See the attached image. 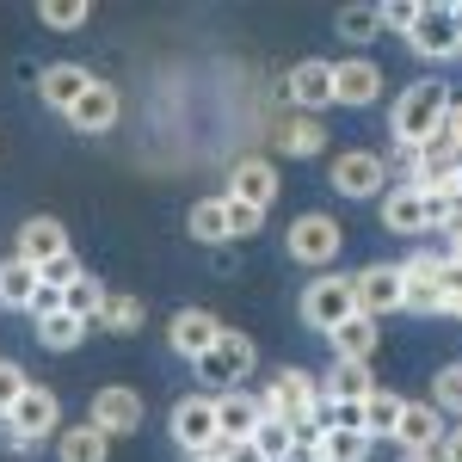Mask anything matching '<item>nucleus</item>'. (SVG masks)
<instances>
[{
  "instance_id": "obj_1",
  "label": "nucleus",
  "mask_w": 462,
  "mask_h": 462,
  "mask_svg": "<svg viewBox=\"0 0 462 462\" xmlns=\"http://www.w3.org/2000/svg\"><path fill=\"white\" fill-rule=\"evenodd\" d=\"M253 394H259V420H278V426L302 431L320 407V376L315 370H278L265 389H253Z\"/></svg>"
},
{
  "instance_id": "obj_2",
  "label": "nucleus",
  "mask_w": 462,
  "mask_h": 462,
  "mask_svg": "<svg viewBox=\"0 0 462 462\" xmlns=\"http://www.w3.org/2000/svg\"><path fill=\"white\" fill-rule=\"evenodd\" d=\"M450 117V87L444 80H413L401 99H394V117H389V130H394V143H407V148H420Z\"/></svg>"
},
{
  "instance_id": "obj_3",
  "label": "nucleus",
  "mask_w": 462,
  "mask_h": 462,
  "mask_svg": "<svg viewBox=\"0 0 462 462\" xmlns=\"http://www.w3.org/2000/svg\"><path fill=\"white\" fill-rule=\"evenodd\" d=\"M253 364H259V346H253L241 327H222V333H216V346L198 357V376H204V383H216V389L228 394V389H247Z\"/></svg>"
},
{
  "instance_id": "obj_4",
  "label": "nucleus",
  "mask_w": 462,
  "mask_h": 462,
  "mask_svg": "<svg viewBox=\"0 0 462 462\" xmlns=\"http://www.w3.org/2000/svg\"><path fill=\"white\" fill-rule=\"evenodd\" d=\"M327 185L339 191V198H383L389 191V161L383 154H370V148H346V154H333V167H327Z\"/></svg>"
},
{
  "instance_id": "obj_5",
  "label": "nucleus",
  "mask_w": 462,
  "mask_h": 462,
  "mask_svg": "<svg viewBox=\"0 0 462 462\" xmlns=\"http://www.w3.org/2000/svg\"><path fill=\"white\" fill-rule=\"evenodd\" d=\"M284 247H290L296 265H333L339 247H346V228H339L327 210H309V216H296V222H290Z\"/></svg>"
},
{
  "instance_id": "obj_6",
  "label": "nucleus",
  "mask_w": 462,
  "mask_h": 462,
  "mask_svg": "<svg viewBox=\"0 0 462 462\" xmlns=\"http://www.w3.org/2000/svg\"><path fill=\"white\" fill-rule=\"evenodd\" d=\"M357 315V296H352V278H333V272H320L315 284L302 290V320L315 327V333H333L339 320Z\"/></svg>"
},
{
  "instance_id": "obj_7",
  "label": "nucleus",
  "mask_w": 462,
  "mask_h": 462,
  "mask_svg": "<svg viewBox=\"0 0 462 462\" xmlns=\"http://www.w3.org/2000/svg\"><path fill=\"white\" fill-rule=\"evenodd\" d=\"M143 420H148V401L136 389H124V383L99 389L93 407H87V426H99L106 438H130V431H143Z\"/></svg>"
},
{
  "instance_id": "obj_8",
  "label": "nucleus",
  "mask_w": 462,
  "mask_h": 462,
  "mask_svg": "<svg viewBox=\"0 0 462 462\" xmlns=\"http://www.w3.org/2000/svg\"><path fill=\"white\" fill-rule=\"evenodd\" d=\"M407 43H413V56H426V62L462 56V37H457V25H450V6L420 0V13H413V25H407Z\"/></svg>"
},
{
  "instance_id": "obj_9",
  "label": "nucleus",
  "mask_w": 462,
  "mask_h": 462,
  "mask_svg": "<svg viewBox=\"0 0 462 462\" xmlns=\"http://www.w3.org/2000/svg\"><path fill=\"white\" fill-rule=\"evenodd\" d=\"M0 426L19 431V438H37V444H43L50 431H62V394L43 389V383H32V389L19 394V407H13V413H6Z\"/></svg>"
},
{
  "instance_id": "obj_10",
  "label": "nucleus",
  "mask_w": 462,
  "mask_h": 462,
  "mask_svg": "<svg viewBox=\"0 0 462 462\" xmlns=\"http://www.w3.org/2000/svg\"><path fill=\"white\" fill-rule=\"evenodd\" d=\"M167 426H173V444L185 450V457L210 450L216 438H222V431H216V394H185V401L173 407V420H167Z\"/></svg>"
},
{
  "instance_id": "obj_11",
  "label": "nucleus",
  "mask_w": 462,
  "mask_h": 462,
  "mask_svg": "<svg viewBox=\"0 0 462 462\" xmlns=\"http://www.w3.org/2000/svg\"><path fill=\"white\" fill-rule=\"evenodd\" d=\"M438 259H444V253H413V259L401 265V309H407V315H444Z\"/></svg>"
},
{
  "instance_id": "obj_12",
  "label": "nucleus",
  "mask_w": 462,
  "mask_h": 462,
  "mask_svg": "<svg viewBox=\"0 0 462 462\" xmlns=\"http://www.w3.org/2000/svg\"><path fill=\"white\" fill-rule=\"evenodd\" d=\"M352 296H357V315L383 320L401 309V265H364L352 278Z\"/></svg>"
},
{
  "instance_id": "obj_13",
  "label": "nucleus",
  "mask_w": 462,
  "mask_h": 462,
  "mask_svg": "<svg viewBox=\"0 0 462 462\" xmlns=\"http://www.w3.org/2000/svg\"><path fill=\"white\" fill-rule=\"evenodd\" d=\"M383 99V69L370 56L333 62V106H376Z\"/></svg>"
},
{
  "instance_id": "obj_14",
  "label": "nucleus",
  "mask_w": 462,
  "mask_h": 462,
  "mask_svg": "<svg viewBox=\"0 0 462 462\" xmlns=\"http://www.w3.org/2000/svg\"><path fill=\"white\" fill-rule=\"evenodd\" d=\"M290 106L302 111V117H320V111L333 106V62H320V56L296 62L290 69Z\"/></svg>"
},
{
  "instance_id": "obj_15",
  "label": "nucleus",
  "mask_w": 462,
  "mask_h": 462,
  "mask_svg": "<svg viewBox=\"0 0 462 462\" xmlns=\"http://www.w3.org/2000/svg\"><path fill=\"white\" fill-rule=\"evenodd\" d=\"M216 333H222V320H216L210 309H179L173 327H167V346H173L179 357H191V364H198V357L216 346Z\"/></svg>"
},
{
  "instance_id": "obj_16",
  "label": "nucleus",
  "mask_w": 462,
  "mask_h": 462,
  "mask_svg": "<svg viewBox=\"0 0 462 462\" xmlns=\"http://www.w3.org/2000/svg\"><path fill=\"white\" fill-rule=\"evenodd\" d=\"M117 111H124V99H117V87H106V80H93L80 99H74L69 124L80 130V136H106L111 124H117Z\"/></svg>"
},
{
  "instance_id": "obj_17",
  "label": "nucleus",
  "mask_w": 462,
  "mask_h": 462,
  "mask_svg": "<svg viewBox=\"0 0 462 462\" xmlns=\"http://www.w3.org/2000/svg\"><path fill=\"white\" fill-rule=\"evenodd\" d=\"M438 438H444V413L431 401H407L394 420V444L401 450H438Z\"/></svg>"
},
{
  "instance_id": "obj_18",
  "label": "nucleus",
  "mask_w": 462,
  "mask_h": 462,
  "mask_svg": "<svg viewBox=\"0 0 462 462\" xmlns=\"http://www.w3.org/2000/svg\"><path fill=\"white\" fill-rule=\"evenodd\" d=\"M216 431H222L228 444H247L253 431H259V394H253V389L216 394Z\"/></svg>"
},
{
  "instance_id": "obj_19",
  "label": "nucleus",
  "mask_w": 462,
  "mask_h": 462,
  "mask_svg": "<svg viewBox=\"0 0 462 462\" xmlns=\"http://www.w3.org/2000/svg\"><path fill=\"white\" fill-rule=\"evenodd\" d=\"M228 198H241V204H253V210H265L272 198H278V167L272 161H241L235 173H228Z\"/></svg>"
},
{
  "instance_id": "obj_20",
  "label": "nucleus",
  "mask_w": 462,
  "mask_h": 462,
  "mask_svg": "<svg viewBox=\"0 0 462 462\" xmlns=\"http://www.w3.org/2000/svg\"><path fill=\"white\" fill-rule=\"evenodd\" d=\"M87 87H93V74L80 69V62H56V69H43V80H37L43 106H50V111H62V117L74 111V99H80Z\"/></svg>"
},
{
  "instance_id": "obj_21",
  "label": "nucleus",
  "mask_w": 462,
  "mask_h": 462,
  "mask_svg": "<svg viewBox=\"0 0 462 462\" xmlns=\"http://www.w3.org/2000/svg\"><path fill=\"white\" fill-rule=\"evenodd\" d=\"M383 228L389 235H426V198L413 185H389L383 191Z\"/></svg>"
},
{
  "instance_id": "obj_22",
  "label": "nucleus",
  "mask_w": 462,
  "mask_h": 462,
  "mask_svg": "<svg viewBox=\"0 0 462 462\" xmlns=\"http://www.w3.org/2000/svg\"><path fill=\"white\" fill-rule=\"evenodd\" d=\"M56 253H69L62 222H56V216H32V222L19 228V259H25V265H50Z\"/></svg>"
},
{
  "instance_id": "obj_23",
  "label": "nucleus",
  "mask_w": 462,
  "mask_h": 462,
  "mask_svg": "<svg viewBox=\"0 0 462 462\" xmlns=\"http://www.w3.org/2000/svg\"><path fill=\"white\" fill-rule=\"evenodd\" d=\"M327 339H333V357H346V364H370V357H376V346H383V333H376V320H370V315L339 320Z\"/></svg>"
},
{
  "instance_id": "obj_24",
  "label": "nucleus",
  "mask_w": 462,
  "mask_h": 462,
  "mask_svg": "<svg viewBox=\"0 0 462 462\" xmlns=\"http://www.w3.org/2000/svg\"><path fill=\"white\" fill-rule=\"evenodd\" d=\"M56 462H111V438L99 426H62L56 431Z\"/></svg>"
},
{
  "instance_id": "obj_25",
  "label": "nucleus",
  "mask_w": 462,
  "mask_h": 462,
  "mask_svg": "<svg viewBox=\"0 0 462 462\" xmlns=\"http://www.w3.org/2000/svg\"><path fill=\"white\" fill-rule=\"evenodd\" d=\"M370 389H383L370 364H346V357H333V370L320 376V401H364Z\"/></svg>"
},
{
  "instance_id": "obj_26",
  "label": "nucleus",
  "mask_w": 462,
  "mask_h": 462,
  "mask_svg": "<svg viewBox=\"0 0 462 462\" xmlns=\"http://www.w3.org/2000/svg\"><path fill=\"white\" fill-rule=\"evenodd\" d=\"M32 296H37V265H25L19 253L0 259V309H25L32 315Z\"/></svg>"
},
{
  "instance_id": "obj_27",
  "label": "nucleus",
  "mask_w": 462,
  "mask_h": 462,
  "mask_svg": "<svg viewBox=\"0 0 462 462\" xmlns=\"http://www.w3.org/2000/svg\"><path fill=\"white\" fill-rule=\"evenodd\" d=\"M278 148H284V154H296V161H309V154H320V148H327V124L296 111V117H284V124H278Z\"/></svg>"
},
{
  "instance_id": "obj_28",
  "label": "nucleus",
  "mask_w": 462,
  "mask_h": 462,
  "mask_svg": "<svg viewBox=\"0 0 462 462\" xmlns=\"http://www.w3.org/2000/svg\"><path fill=\"white\" fill-rule=\"evenodd\" d=\"M143 320H148V309L136 302V296H124V290H106V309H99V320H93V327H99V333H136Z\"/></svg>"
},
{
  "instance_id": "obj_29",
  "label": "nucleus",
  "mask_w": 462,
  "mask_h": 462,
  "mask_svg": "<svg viewBox=\"0 0 462 462\" xmlns=\"http://www.w3.org/2000/svg\"><path fill=\"white\" fill-rule=\"evenodd\" d=\"M401 394L394 389H370L364 394V438H394V420H401Z\"/></svg>"
},
{
  "instance_id": "obj_30",
  "label": "nucleus",
  "mask_w": 462,
  "mask_h": 462,
  "mask_svg": "<svg viewBox=\"0 0 462 462\" xmlns=\"http://www.w3.org/2000/svg\"><path fill=\"white\" fill-rule=\"evenodd\" d=\"M185 228H191L204 247H222V241H228V210H222V198H198L191 216H185Z\"/></svg>"
},
{
  "instance_id": "obj_31",
  "label": "nucleus",
  "mask_w": 462,
  "mask_h": 462,
  "mask_svg": "<svg viewBox=\"0 0 462 462\" xmlns=\"http://www.w3.org/2000/svg\"><path fill=\"white\" fill-rule=\"evenodd\" d=\"M37 339H43L50 352H74V346L87 339V320H74L69 309H56V315H43V320H37Z\"/></svg>"
},
{
  "instance_id": "obj_32",
  "label": "nucleus",
  "mask_w": 462,
  "mask_h": 462,
  "mask_svg": "<svg viewBox=\"0 0 462 462\" xmlns=\"http://www.w3.org/2000/svg\"><path fill=\"white\" fill-rule=\"evenodd\" d=\"M62 309H69L74 320H87V327H93V320H99V309H106V284H99V278L69 284V290H62Z\"/></svg>"
},
{
  "instance_id": "obj_33",
  "label": "nucleus",
  "mask_w": 462,
  "mask_h": 462,
  "mask_svg": "<svg viewBox=\"0 0 462 462\" xmlns=\"http://www.w3.org/2000/svg\"><path fill=\"white\" fill-rule=\"evenodd\" d=\"M320 450H327V462H370L376 438H364V431H327Z\"/></svg>"
},
{
  "instance_id": "obj_34",
  "label": "nucleus",
  "mask_w": 462,
  "mask_h": 462,
  "mask_svg": "<svg viewBox=\"0 0 462 462\" xmlns=\"http://www.w3.org/2000/svg\"><path fill=\"white\" fill-rule=\"evenodd\" d=\"M37 19H43L50 32H80V25L93 19V6H87V0H43Z\"/></svg>"
},
{
  "instance_id": "obj_35",
  "label": "nucleus",
  "mask_w": 462,
  "mask_h": 462,
  "mask_svg": "<svg viewBox=\"0 0 462 462\" xmlns=\"http://www.w3.org/2000/svg\"><path fill=\"white\" fill-rule=\"evenodd\" d=\"M247 444H253V450H259L265 462H290V444H296V431L278 426V420H259V431H253Z\"/></svg>"
},
{
  "instance_id": "obj_36",
  "label": "nucleus",
  "mask_w": 462,
  "mask_h": 462,
  "mask_svg": "<svg viewBox=\"0 0 462 462\" xmlns=\"http://www.w3.org/2000/svg\"><path fill=\"white\" fill-rule=\"evenodd\" d=\"M222 210H228V241H253V235L265 228V210H253V204L228 198V191H222Z\"/></svg>"
},
{
  "instance_id": "obj_37",
  "label": "nucleus",
  "mask_w": 462,
  "mask_h": 462,
  "mask_svg": "<svg viewBox=\"0 0 462 462\" xmlns=\"http://www.w3.org/2000/svg\"><path fill=\"white\" fill-rule=\"evenodd\" d=\"M431 407L438 413H462V364H444L431 376Z\"/></svg>"
},
{
  "instance_id": "obj_38",
  "label": "nucleus",
  "mask_w": 462,
  "mask_h": 462,
  "mask_svg": "<svg viewBox=\"0 0 462 462\" xmlns=\"http://www.w3.org/2000/svg\"><path fill=\"white\" fill-rule=\"evenodd\" d=\"M339 32L352 37V43H370V37L383 32V6H346L339 13Z\"/></svg>"
},
{
  "instance_id": "obj_39",
  "label": "nucleus",
  "mask_w": 462,
  "mask_h": 462,
  "mask_svg": "<svg viewBox=\"0 0 462 462\" xmlns=\"http://www.w3.org/2000/svg\"><path fill=\"white\" fill-rule=\"evenodd\" d=\"M87 272H80V259L74 253H56L50 265H37V284H50V290H69V284H80Z\"/></svg>"
},
{
  "instance_id": "obj_40",
  "label": "nucleus",
  "mask_w": 462,
  "mask_h": 462,
  "mask_svg": "<svg viewBox=\"0 0 462 462\" xmlns=\"http://www.w3.org/2000/svg\"><path fill=\"white\" fill-rule=\"evenodd\" d=\"M25 389H32V376H25V370H19L13 357H0V420H6V413L19 407V394H25Z\"/></svg>"
},
{
  "instance_id": "obj_41",
  "label": "nucleus",
  "mask_w": 462,
  "mask_h": 462,
  "mask_svg": "<svg viewBox=\"0 0 462 462\" xmlns=\"http://www.w3.org/2000/svg\"><path fill=\"white\" fill-rule=\"evenodd\" d=\"M438 290H444V315L462 302V259H438Z\"/></svg>"
},
{
  "instance_id": "obj_42",
  "label": "nucleus",
  "mask_w": 462,
  "mask_h": 462,
  "mask_svg": "<svg viewBox=\"0 0 462 462\" xmlns=\"http://www.w3.org/2000/svg\"><path fill=\"white\" fill-rule=\"evenodd\" d=\"M320 438H327L320 426H302V431H296V444H290V462H327Z\"/></svg>"
},
{
  "instance_id": "obj_43",
  "label": "nucleus",
  "mask_w": 462,
  "mask_h": 462,
  "mask_svg": "<svg viewBox=\"0 0 462 462\" xmlns=\"http://www.w3.org/2000/svg\"><path fill=\"white\" fill-rule=\"evenodd\" d=\"M413 13H420V0H394V6H383V32H401V37H407Z\"/></svg>"
},
{
  "instance_id": "obj_44",
  "label": "nucleus",
  "mask_w": 462,
  "mask_h": 462,
  "mask_svg": "<svg viewBox=\"0 0 462 462\" xmlns=\"http://www.w3.org/2000/svg\"><path fill=\"white\" fill-rule=\"evenodd\" d=\"M420 198H426V228H444L450 222V198L444 191H420Z\"/></svg>"
},
{
  "instance_id": "obj_45",
  "label": "nucleus",
  "mask_w": 462,
  "mask_h": 462,
  "mask_svg": "<svg viewBox=\"0 0 462 462\" xmlns=\"http://www.w3.org/2000/svg\"><path fill=\"white\" fill-rule=\"evenodd\" d=\"M62 309V290H50V284H37V296H32V315L43 320V315H56Z\"/></svg>"
},
{
  "instance_id": "obj_46",
  "label": "nucleus",
  "mask_w": 462,
  "mask_h": 462,
  "mask_svg": "<svg viewBox=\"0 0 462 462\" xmlns=\"http://www.w3.org/2000/svg\"><path fill=\"white\" fill-rule=\"evenodd\" d=\"M431 457H438V462H462V431H444V438H438V450H431Z\"/></svg>"
},
{
  "instance_id": "obj_47",
  "label": "nucleus",
  "mask_w": 462,
  "mask_h": 462,
  "mask_svg": "<svg viewBox=\"0 0 462 462\" xmlns=\"http://www.w3.org/2000/svg\"><path fill=\"white\" fill-rule=\"evenodd\" d=\"M0 438H6V450H19V457H37V450H43L37 438H19V431H0Z\"/></svg>"
},
{
  "instance_id": "obj_48",
  "label": "nucleus",
  "mask_w": 462,
  "mask_h": 462,
  "mask_svg": "<svg viewBox=\"0 0 462 462\" xmlns=\"http://www.w3.org/2000/svg\"><path fill=\"white\" fill-rule=\"evenodd\" d=\"M444 130H450V143L462 148V99H450V117H444Z\"/></svg>"
},
{
  "instance_id": "obj_49",
  "label": "nucleus",
  "mask_w": 462,
  "mask_h": 462,
  "mask_svg": "<svg viewBox=\"0 0 462 462\" xmlns=\"http://www.w3.org/2000/svg\"><path fill=\"white\" fill-rule=\"evenodd\" d=\"M394 462H438V457H431V450H401Z\"/></svg>"
},
{
  "instance_id": "obj_50",
  "label": "nucleus",
  "mask_w": 462,
  "mask_h": 462,
  "mask_svg": "<svg viewBox=\"0 0 462 462\" xmlns=\"http://www.w3.org/2000/svg\"><path fill=\"white\" fill-rule=\"evenodd\" d=\"M444 259H462V235H450V253H444Z\"/></svg>"
},
{
  "instance_id": "obj_51",
  "label": "nucleus",
  "mask_w": 462,
  "mask_h": 462,
  "mask_svg": "<svg viewBox=\"0 0 462 462\" xmlns=\"http://www.w3.org/2000/svg\"><path fill=\"white\" fill-rule=\"evenodd\" d=\"M450 25H457V37H462V6H450Z\"/></svg>"
},
{
  "instance_id": "obj_52",
  "label": "nucleus",
  "mask_w": 462,
  "mask_h": 462,
  "mask_svg": "<svg viewBox=\"0 0 462 462\" xmlns=\"http://www.w3.org/2000/svg\"><path fill=\"white\" fill-rule=\"evenodd\" d=\"M450 315H457V320H462V302H457V309H450Z\"/></svg>"
}]
</instances>
